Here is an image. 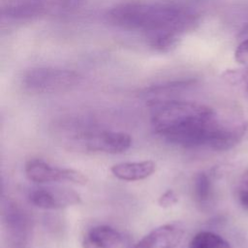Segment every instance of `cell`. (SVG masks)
Segmentation results:
<instances>
[{
    "label": "cell",
    "mask_w": 248,
    "mask_h": 248,
    "mask_svg": "<svg viewBox=\"0 0 248 248\" xmlns=\"http://www.w3.org/2000/svg\"><path fill=\"white\" fill-rule=\"evenodd\" d=\"M151 124L154 132L168 142L184 148L225 151L245 135L242 119H222L210 107L192 101L154 100Z\"/></svg>",
    "instance_id": "cell-1"
},
{
    "label": "cell",
    "mask_w": 248,
    "mask_h": 248,
    "mask_svg": "<svg viewBox=\"0 0 248 248\" xmlns=\"http://www.w3.org/2000/svg\"><path fill=\"white\" fill-rule=\"evenodd\" d=\"M107 18L119 28L143 33L150 46L159 51L174 46L179 36L198 22V16L190 8L160 1L121 3L108 12Z\"/></svg>",
    "instance_id": "cell-2"
},
{
    "label": "cell",
    "mask_w": 248,
    "mask_h": 248,
    "mask_svg": "<svg viewBox=\"0 0 248 248\" xmlns=\"http://www.w3.org/2000/svg\"><path fill=\"white\" fill-rule=\"evenodd\" d=\"M79 82L78 75L58 67H35L26 71L21 78L24 90L32 94H52L68 91Z\"/></svg>",
    "instance_id": "cell-3"
},
{
    "label": "cell",
    "mask_w": 248,
    "mask_h": 248,
    "mask_svg": "<svg viewBox=\"0 0 248 248\" xmlns=\"http://www.w3.org/2000/svg\"><path fill=\"white\" fill-rule=\"evenodd\" d=\"M1 218L8 248H29L33 223L28 212L13 199L3 197Z\"/></svg>",
    "instance_id": "cell-4"
},
{
    "label": "cell",
    "mask_w": 248,
    "mask_h": 248,
    "mask_svg": "<svg viewBox=\"0 0 248 248\" xmlns=\"http://www.w3.org/2000/svg\"><path fill=\"white\" fill-rule=\"evenodd\" d=\"M70 142L74 148L81 151L119 154L131 147L132 138L124 132L93 130L75 135Z\"/></svg>",
    "instance_id": "cell-5"
},
{
    "label": "cell",
    "mask_w": 248,
    "mask_h": 248,
    "mask_svg": "<svg viewBox=\"0 0 248 248\" xmlns=\"http://www.w3.org/2000/svg\"><path fill=\"white\" fill-rule=\"evenodd\" d=\"M27 178L37 183L48 182H71L78 185H85L87 176L77 170L62 168L50 165L41 159H31L24 167Z\"/></svg>",
    "instance_id": "cell-6"
},
{
    "label": "cell",
    "mask_w": 248,
    "mask_h": 248,
    "mask_svg": "<svg viewBox=\"0 0 248 248\" xmlns=\"http://www.w3.org/2000/svg\"><path fill=\"white\" fill-rule=\"evenodd\" d=\"M29 202L43 209H61L79 204L81 198L78 193L69 188L42 187L29 193Z\"/></svg>",
    "instance_id": "cell-7"
},
{
    "label": "cell",
    "mask_w": 248,
    "mask_h": 248,
    "mask_svg": "<svg viewBox=\"0 0 248 248\" xmlns=\"http://www.w3.org/2000/svg\"><path fill=\"white\" fill-rule=\"evenodd\" d=\"M184 235L180 224L162 225L140 238L132 248H176Z\"/></svg>",
    "instance_id": "cell-8"
},
{
    "label": "cell",
    "mask_w": 248,
    "mask_h": 248,
    "mask_svg": "<svg viewBox=\"0 0 248 248\" xmlns=\"http://www.w3.org/2000/svg\"><path fill=\"white\" fill-rule=\"evenodd\" d=\"M122 242V234L114 228L99 225L89 229L82 237L83 248H117Z\"/></svg>",
    "instance_id": "cell-9"
},
{
    "label": "cell",
    "mask_w": 248,
    "mask_h": 248,
    "mask_svg": "<svg viewBox=\"0 0 248 248\" xmlns=\"http://www.w3.org/2000/svg\"><path fill=\"white\" fill-rule=\"evenodd\" d=\"M156 170V164L151 160L124 162L113 165L110 171L123 181H139L151 176Z\"/></svg>",
    "instance_id": "cell-10"
},
{
    "label": "cell",
    "mask_w": 248,
    "mask_h": 248,
    "mask_svg": "<svg viewBox=\"0 0 248 248\" xmlns=\"http://www.w3.org/2000/svg\"><path fill=\"white\" fill-rule=\"evenodd\" d=\"M212 180L208 173L202 171L196 174L193 182V198L200 206H205L209 203L212 197Z\"/></svg>",
    "instance_id": "cell-11"
},
{
    "label": "cell",
    "mask_w": 248,
    "mask_h": 248,
    "mask_svg": "<svg viewBox=\"0 0 248 248\" xmlns=\"http://www.w3.org/2000/svg\"><path fill=\"white\" fill-rule=\"evenodd\" d=\"M188 248H232L230 243L221 235L202 231L196 233L189 243Z\"/></svg>",
    "instance_id": "cell-12"
},
{
    "label": "cell",
    "mask_w": 248,
    "mask_h": 248,
    "mask_svg": "<svg viewBox=\"0 0 248 248\" xmlns=\"http://www.w3.org/2000/svg\"><path fill=\"white\" fill-rule=\"evenodd\" d=\"M237 195L241 204L248 210V169L244 170L239 179Z\"/></svg>",
    "instance_id": "cell-13"
},
{
    "label": "cell",
    "mask_w": 248,
    "mask_h": 248,
    "mask_svg": "<svg viewBox=\"0 0 248 248\" xmlns=\"http://www.w3.org/2000/svg\"><path fill=\"white\" fill-rule=\"evenodd\" d=\"M178 202V196L173 190H167L158 199V204L161 207H170Z\"/></svg>",
    "instance_id": "cell-14"
},
{
    "label": "cell",
    "mask_w": 248,
    "mask_h": 248,
    "mask_svg": "<svg viewBox=\"0 0 248 248\" xmlns=\"http://www.w3.org/2000/svg\"><path fill=\"white\" fill-rule=\"evenodd\" d=\"M234 58L238 63L248 64V39L238 45L234 52Z\"/></svg>",
    "instance_id": "cell-15"
},
{
    "label": "cell",
    "mask_w": 248,
    "mask_h": 248,
    "mask_svg": "<svg viewBox=\"0 0 248 248\" xmlns=\"http://www.w3.org/2000/svg\"><path fill=\"white\" fill-rule=\"evenodd\" d=\"M240 78L242 80V82L244 83V87H245V90L246 92L248 93V67L241 72V75H240Z\"/></svg>",
    "instance_id": "cell-16"
},
{
    "label": "cell",
    "mask_w": 248,
    "mask_h": 248,
    "mask_svg": "<svg viewBox=\"0 0 248 248\" xmlns=\"http://www.w3.org/2000/svg\"><path fill=\"white\" fill-rule=\"evenodd\" d=\"M21 2H40V0H14L12 3H21Z\"/></svg>",
    "instance_id": "cell-17"
}]
</instances>
